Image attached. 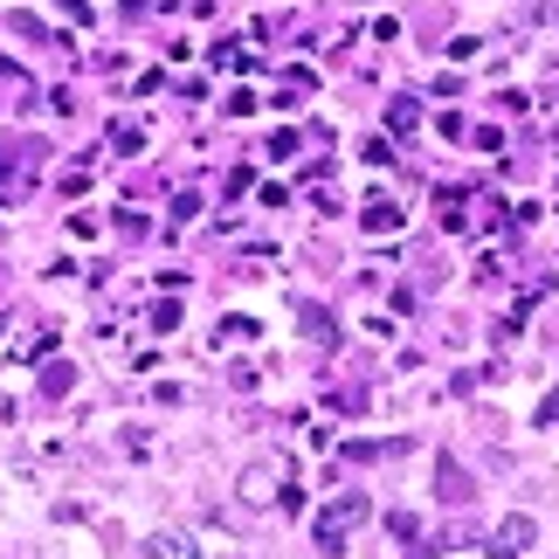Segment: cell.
<instances>
[{"instance_id": "52a82bcc", "label": "cell", "mask_w": 559, "mask_h": 559, "mask_svg": "<svg viewBox=\"0 0 559 559\" xmlns=\"http://www.w3.org/2000/svg\"><path fill=\"white\" fill-rule=\"evenodd\" d=\"M359 228H367V235H401V207H394V201H367Z\"/></svg>"}, {"instance_id": "6da1fadb", "label": "cell", "mask_w": 559, "mask_h": 559, "mask_svg": "<svg viewBox=\"0 0 559 559\" xmlns=\"http://www.w3.org/2000/svg\"><path fill=\"white\" fill-rule=\"evenodd\" d=\"M359 525H367V498H353V490H346V498H332V504L311 519V546L332 559V552H346V546H353V532H359Z\"/></svg>"}, {"instance_id": "5bb4252c", "label": "cell", "mask_w": 559, "mask_h": 559, "mask_svg": "<svg viewBox=\"0 0 559 559\" xmlns=\"http://www.w3.org/2000/svg\"><path fill=\"white\" fill-rule=\"evenodd\" d=\"M532 421H539V428H552V421H559V386H552V394L539 401V415H532Z\"/></svg>"}, {"instance_id": "5b68a950", "label": "cell", "mask_w": 559, "mask_h": 559, "mask_svg": "<svg viewBox=\"0 0 559 559\" xmlns=\"http://www.w3.org/2000/svg\"><path fill=\"white\" fill-rule=\"evenodd\" d=\"M436 490H442V504H469L477 490H469V477H463V463L456 456H442L436 463Z\"/></svg>"}, {"instance_id": "277c9868", "label": "cell", "mask_w": 559, "mask_h": 559, "mask_svg": "<svg viewBox=\"0 0 559 559\" xmlns=\"http://www.w3.org/2000/svg\"><path fill=\"white\" fill-rule=\"evenodd\" d=\"M297 325H305V338H311L318 353H332V346H338V325H332V311H325V305H297Z\"/></svg>"}, {"instance_id": "ba28073f", "label": "cell", "mask_w": 559, "mask_h": 559, "mask_svg": "<svg viewBox=\"0 0 559 559\" xmlns=\"http://www.w3.org/2000/svg\"><path fill=\"white\" fill-rule=\"evenodd\" d=\"M415 124H421V104L415 97H394V104H386V132H394V139H407Z\"/></svg>"}, {"instance_id": "7c38bea8", "label": "cell", "mask_w": 559, "mask_h": 559, "mask_svg": "<svg viewBox=\"0 0 559 559\" xmlns=\"http://www.w3.org/2000/svg\"><path fill=\"white\" fill-rule=\"evenodd\" d=\"M180 325V305H174V297H159V305H153V332H174Z\"/></svg>"}, {"instance_id": "30bf717a", "label": "cell", "mask_w": 559, "mask_h": 559, "mask_svg": "<svg viewBox=\"0 0 559 559\" xmlns=\"http://www.w3.org/2000/svg\"><path fill=\"white\" fill-rule=\"evenodd\" d=\"M214 62H222V70H235V76H242V70H255V56L242 49V41H222V49H214Z\"/></svg>"}, {"instance_id": "9c48e42d", "label": "cell", "mask_w": 559, "mask_h": 559, "mask_svg": "<svg viewBox=\"0 0 559 559\" xmlns=\"http://www.w3.org/2000/svg\"><path fill=\"white\" fill-rule=\"evenodd\" d=\"M436 214H442V228H449V235H456V228H469V222H463V214H469V201H463L456 187H449L442 201H436Z\"/></svg>"}, {"instance_id": "4fadbf2b", "label": "cell", "mask_w": 559, "mask_h": 559, "mask_svg": "<svg viewBox=\"0 0 559 559\" xmlns=\"http://www.w3.org/2000/svg\"><path fill=\"white\" fill-rule=\"evenodd\" d=\"M111 145H118V153H139V145H145V132H139V124H118V132H111Z\"/></svg>"}, {"instance_id": "8992f818", "label": "cell", "mask_w": 559, "mask_h": 559, "mask_svg": "<svg viewBox=\"0 0 559 559\" xmlns=\"http://www.w3.org/2000/svg\"><path fill=\"white\" fill-rule=\"evenodd\" d=\"M139 559H201V552H193V539H180V532H153V539L139 546Z\"/></svg>"}, {"instance_id": "8fae6325", "label": "cell", "mask_w": 559, "mask_h": 559, "mask_svg": "<svg viewBox=\"0 0 559 559\" xmlns=\"http://www.w3.org/2000/svg\"><path fill=\"white\" fill-rule=\"evenodd\" d=\"M70 386H76V373H70V367H49V373H41V394H56V401H62Z\"/></svg>"}, {"instance_id": "7a4b0ae2", "label": "cell", "mask_w": 559, "mask_h": 559, "mask_svg": "<svg viewBox=\"0 0 559 559\" xmlns=\"http://www.w3.org/2000/svg\"><path fill=\"white\" fill-rule=\"evenodd\" d=\"M284 490H290V463L284 456L242 469V504H284Z\"/></svg>"}, {"instance_id": "3957f363", "label": "cell", "mask_w": 559, "mask_h": 559, "mask_svg": "<svg viewBox=\"0 0 559 559\" xmlns=\"http://www.w3.org/2000/svg\"><path fill=\"white\" fill-rule=\"evenodd\" d=\"M532 539H539V525H532L525 511H511V519L490 532V559H525V552H532Z\"/></svg>"}]
</instances>
